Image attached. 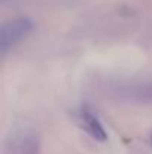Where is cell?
Masks as SVG:
<instances>
[{
	"mask_svg": "<svg viewBox=\"0 0 152 154\" xmlns=\"http://www.w3.org/2000/svg\"><path fill=\"white\" fill-rule=\"evenodd\" d=\"M33 27V21L27 17H18L6 21L0 29V54L6 55L12 48H15L31 33Z\"/></svg>",
	"mask_w": 152,
	"mask_h": 154,
	"instance_id": "1",
	"label": "cell"
},
{
	"mask_svg": "<svg viewBox=\"0 0 152 154\" xmlns=\"http://www.w3.org/2000/svg\"><path fill=\"white\" fill-rule=\"evenodd\" d=\"M3 154H42L40 139L30 129L13 130L4 142Z\"/></svg>",
	"mask_w": 152,
	"mask_h": 154,
	"instance_id": "2",
	"label": "cell"
},
{
	"mask_svg": "<svg viewBox=\"0 0 152 154\" xmlns=\"http://www.w3.org/2000/svg\"><path fill=\"white\" fill-rule=\"evenodd\" d=\"M79 126L82 130H85L94 141L97 142H106L107 141V132L100 121V118L87 106H82L79 111Z\"/></svg>",
	"mask_w": 152,
	"mask_h": 154,
	"instance_id": "3",
	"label": "cell"
},
{
	"mask_svg": "<svg viewBox=\"0 0 152 154\" xmlns=\"http://www.w3.org/2000/svg\"><path fill=\"white\" fill-rule=\"evenodd\" d=\"M151 142H152V133H151Z\"/></svg>",
	"mask_w": 152,
	"mask_h": 154,
	"instance_id": "4",
	"label": "cell"
},
{
	"mask_svg": "<svg viewBox=\"0 0 152 154\" xmlns=\"http://www.w3.org/2000/svg\"><path fill=\"white\" fill-rule=\"evenodd\" d=\"M3 2H4V0H3Z\"/></svg>",
	"mask_w": 152,
	"mask_h": 154,
	"instance_id": "5",
	"label": "cell"
}]
</instances>
